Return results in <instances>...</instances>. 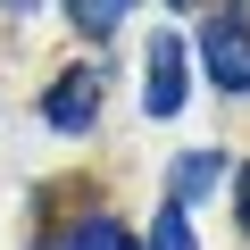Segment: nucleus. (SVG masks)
Masks as SVG:
<instances>
[{
    "label": "nucleus",
    "instance_id": "0eeeda50",
    "mask_svg": "<svg viewBox=\"0 0 250 250\" xmlns=\"http://www.w3.org/2000/svg\"><path fill=\"white\" fill-rule=\"evenodd\" d=\"M150 250H192V225H184V200H175V208H159V225H150Z\"/></svg>",
    "mask_w": 250,
    "mask_h": 250
},
{
    "label": "nucleus",
    "instance_id": "423d86ee",
    "mask_svg": "<svg viewBox=\"0 0 250 250\" xmlns=\"http://www.w3.org/2000/svg\"><path fill=\"white\" fill-rule=\"evenodd\" d=\"M67 250H134V242H125V225H117V217H83V225L67 233Z\"/></svg>",
    "mask_w": 250,
    "mask_h": 250
},
{
    "label": "nucleus",
    "instance_id": "1a4fd4ad",
    "mask_svg": "<svg viewBox=\"0 0 250 250\" xmlns=\"http://www.w3.org/2000/svg\"><path fill=\"white\" fill-rule=\"evenodd\" d=\"M9 9H34V0H9Z\"/></svg>",
    "mask_w": 250,
    "mask_h": 250
},
{
    "label": "nucleus",
    "instance_id": "f03ea898",
    "mask_svg": "<svg viewBox=\"0 0 250 250\" xmlns=\"http://www.w3.org/2000/svg\"><path fill=\"white\" fill-rule=\"evenodd\" d=\"M42 117L59 125V134H83V125L100 117V75H92V67H67V75L50 83V100H42Z\"/></svg>",
    "mask_w": 250,
    "mask_h": 250
},
{
    "label": "nucleus",
    "instance_id": "6e6552de",
    "mask_svg": "<svg viewBox=\"0 0 250 250\" xmlns=\"http://www.w3.org/2000/svg\"><path fill=\"white\" fill-rule=\"evenodd\" d=\"M242 233H250V167H242Z\"/></svg>",
    "mask_w": 250,
    "mask_h": 250
},
{
    "label": "nucleus",
    "instance_id": "f257e3e1",
    "mask_svg": "<svg viewBox=\"0 0 250 250\" xmlns=\"http://www.w3.org/2000/svg\"><path fill=\"white\" fill-rule=\"evenodd\" d=\"M200 67L217 92H250V25H208L200 34Z\"/></svg>",
    "mask_w": 250,
    "mask_h": 250
},
{
    "label": "nucleus",
    "instance_id": "20e7f679",
    "mask_svg": "<svg viewBox=\"0 0 250 250\" xmlns=\"http://www.w3.org/2000/svg\"><path fill=\"white\" fill-rule=\"evenodd\" d=\"M217 175H225V159H217V150H184V159H175V200L217 192Z\"/></svg>",
    "mask_w": 250,
    "mask_h": 250
},
{
    "label": "nucleus",
    "instance_id": "39448f33",
    "mask_svg": "<svg viewBox=\"0 0 250 250\" xmlns=\"http://www.w3.org/2000/svg\"><path fill=\"white\" fill-rule=\"evenodd\" d=\"M125 9H134V0H67L75 34H92V42H100V34H117V17H125Z\"/></svg>",
    "mask_w": 250,
    "mask_h": 250
},
{
    "label": "nucleus",
    "instance_id": "7ed1b4c3",
    "mask_svg": "<svg viewBox=\"0 0 250 250\" xmlns=\"http://www.w3.org/2000/svg\"><path fill=\"white\" fill-rule=\"evenodd\" d=\"M142 108H150V117H175V108H184V42H175V34H150V75H142Z\"/></svg>",
    "mask_w": 250,
    "mask_h": 250
},
{
    "label": "nucleus",
    "instance_id": "9d476101",
    "mask_svg": "<svg viewBox=\"0 0 250 250\" xmlns=\"http://www.w3.org/2000/svg\"><path fill=\"white\" fill-rule=\"evenodd\" d=\"M175 9H200V0H175Z\"/></svg>",
    "mask_w": 250,
    "mask_h": 250
}]
</instances>
